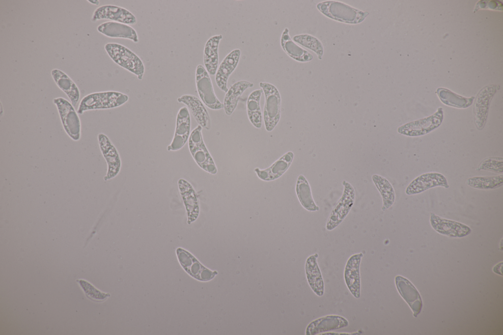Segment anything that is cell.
Listing matches in <instances>:
<instances>
[{
    "mask_svg": "<svg viewBox=\"0 0 503 335\" xmlns=\"http://www.w3.org/2000/svg\"><path fill=\"white\" fill-rule=\"evenodd\" d=\"M349 322L344 317L337 315H326L311 322L306 330V335H315L348 326Z\"/></svg>",
    "mask_w": 503,
    "mask_h": 335,
    "instance_id": "21",
    "label": "cell"
},
{
    "mask_svg": "<svg viewBox=\"0 0 503 335\" xmlns=\"http://www.w3.org/2000/svg\"><path fill=\"white\" fill-rule=\"evenodd\" d=\"M105 49L110 58L117 64L137 76L141 80L145 71L144 64L135 53L125 46L108 43Z\"/></svg>",
    "mask_w": 503,
    "mask_h": 335,
    "instance_id": "2",
    "label": "cell"
},
{
    "mask_svg": "<svg viewBox=\"0 0 503 335\" xmlns=\"http://www.w3.org/2000/svg\"><path fill=\"white\" fill-rule=\"evenodd\" d=\"M223 38L222 34L210 37L205 43L203 52L205 68L211 76L216 75L219 64L218 47Z\"/></svg>",
    "mask_w": 503,
    "mask_h": 335,
    "instance_id": "27",
    "label": "cell"
},
{
    "mask_svg": "<svg viewBox=\"0 0 503 335\" xmlns=\"http://www.w3.org/2000/svg\"><path fill=\"white\" fill-rule=\"evenodd\" d=\"M444 119L443 109L440 107L433 114L407 123L397 129V132L408 137H419L426 135L438 128Z\"/></svg>",
    "mask_w": 503,
    "mask_h": 335,
    "instance_id": "7",
    "label": "cell"
},
{
    "mask_svg": "<svg viewBox=\"0 0 503 335\" xmlns=\"http://www.w3.org/2000/svg\"><path fill=\"white\" fill-rule=\"evenodd\" d=\"M97 138L100 150L108 166L107 172L104 177V180L107 181L119 173L121 161L116 147L106 135L101 133Z\"/></svg>",
    "mask_w": 503,
    "mask_h": 335,
    "instance_id": "11",
    "label": "cell"
},
{
    "mask_svg": "<svg viewBox=\"0 0 503 335\" xmlns=\"http://www.w3.org/2000/svg\"><path fill=\"white\" fill-rule=\"evenodd\" d=\"M318 9L327 17L349 24H357L368 15L367 12L358 10L344 3L327 1L318 3Z\"/></svg>",
    "mask_w": 503,
    "mask_h": 335,
    "instance_id": "4",
    "label": "cell"
},
{
    "mask_svg": "<svg viewBox=\"0 0 503 335\" xmlns=\"http://www.w3.org/2000/svg\"><path fill=\"white\" fill-rule=\"evenodd\" d=\"M436 93L443 104L457 108H466L469 107L475 98L474 96L466 98L458 95L448 89L438 88Z\"/></svg>",
    "mask_w": 503,
    "mask_h": 335,
    "instance_id": "33",
    "label": "cell"
},
{
    "mask_svg": "<svg viewBox=\"0 0 503 335\" xmlns=\"http://www.w3.org/2000/svg\"><path fill=\"white\" fill-rule=\"evenodd\" d=\"M110 20L129 25L137 22L136 16L128 9L114 5H104L95 9L91 20L95 22L100 20Z\"/></svg>",
    "mask_w": 503,
    "mask_h": 335,
    "instance_id": "14",
    "label": "cell"
},
{
    "mask_svg": "<svg viewBox=\"0 0 503 335\" xmlns=\"http://www.w3.org/2000/svg\"><path fill=\"white\" fill-rule=\"evenodd\" d=\"M363 254L362 252L351 255L345 265L344 279L345 284L354 298L361 297L360 264Z\"/></svg>",
    "mask_w": 503,
    "mask_h": 335,
    "instance_id": "17",
    "label": "cell"
},
{
    "mask_svg": "<svg viewBox=\"0 0 503 335\" xmlns=\"http://www.w3.org/2000/svg\"><path fill=\"white\" fill-rule=\"evenodd\" d=\"M259 86L265 96L263 119L266 131L274 130L281 116V97L279 91L273 84L260 82Z\"/></svg>",
    "mask_w": 503,
    "mask_h": 335,
    "instance_id": "3",
    "label": "cell"
},
{
    "mask_svg": "<svg viewBox=\"0 0 503 335\" xmlns=\"http://www.w3.org/2000/svg\"><path fill=\"white\" fill-rule=\"evenodd\" d=\"M253 84L246 80L239 81L230 85L224 99V109L225 114L230 115L234 111L239 99L244 91L253 86Z\"/></svg>",
    "mask_w": 503,
    "mask_h": 335,
    "instance_id": "29",
    "label": "cell"
},
{
    "mask_svg": "<svg viewBox=\"0 0 503 335\" xmlns=\"http://www.w3.org/2000/svg\"><path fill=\"white\" fill-rule=\"evenodd\" d=\"M56 106L63 128L67 135L73 140L78 141L81 136V124L80 117L74 107L62 97L53 99Z\"/></svg>",
    "mask_w": 503,
    "mask_h": 335,
    "instance_id": "6",
    "label": "cell"
},
{
    "mask_svg": "<svg viewBox=\"0 0 503 335\" xmlns=\"http://www.w3.org/2000/svg\"><path fill=\"white\" fill-rule=\"evenodd\" d=\"M293 40L299 44L313 51L321 59L323 48L321 43L315 37L307 34H301L293 37Z\"/></svg>",
    "mask_w": 503,
    "mask_h": 335,
    "instance_id": "35",
    "label": "cell"
},
{
    "mask_svg": "<svg viewBox=\"0 0 503 335\" xmlns=\"http://www.w3.org/2000/svg\"><path fill=\"white\" fill-rule=\"evenodd\" d=\"M497 90L496 85L489 84L483 87L476 95L473 113L474 122L478 130H482L486 124L490 102Z\"/></svg>",
    "mask_w": 503,
    "mask_h": 335,
    "instance_id": "12",
    "label": "cell"
},
{
    "mask_svg": "<svg viewBox=\"0 0 503 335\" xmlns=\"http://www.w3.org/2000/svg\"><path fill=\"white\" fill-rule=\"evenodd\" d=\"M294 158V154L289 151L283 155L267 168H255L254 171L258 178L265 181H273L281 176L290 167Z\"/></svg>",
    "mask_w": 503,
    "mask_h": 335,
    "instance_id": "24",
    "label": "cell"
},
{
    "mask_svg": "<svg viewBox=\"0 0 503 335\" xmlns=\"http://www.w3.org/2000/svg\"><path fill=\"white\" fill-rule=\"evenodd\" d=\"M488 3H489V4H488V5H484V4H482L481 2L480 1H478L476 5L475 6V11H476L477 10H478L479 8H490V9H497V10L501 9V10H502V6H503V5H502V3L501 2L498 1L492 0V1H489V2H488Z\"/></svg>",
    "mask_w": 503,
    "mask_h": 335,
    "instance_id": "38",
    "label": "cell"
},
{
    "mask_svg": "<svg viewBox=\"0 0 503 335\" xmlns=\"http://www.w3.org/2000/svg\"><path fill=\"white\" fill-rule=\"evenodd\" d=\"M262 89H257L252 91L247 101V112L251 123L256 128L262 126V115L260 108V98Z\"/></svg>",
    "mask_w": 503,
    "mask_h": 335,
    "instance_id": "31",
    "label": "cell"
},
{
    "mask_svg": "<svg viewBox=\"0 0 503 335\" xmlns=\"http://www.w3.org/2000/svg\"><path fill=\"white\" fill-rule=\"evenodd\" d=\"M317 253L310 255L306 260L305 272L308 283L313 292L321 297L324 293V282L317 263Z\"/></svg>",
    "mask_w": 503,
    "mask_h": 335,
    "instance_id": "25",
    "label": "cell"
},
{
    "mask_svg": "<svg viewBox=\"0 0 503 335\" xmlns=\"http://www.w3.org/2000/svg\"><path fill=\"white\" fill-rule=\"evenodd\" d=\"M241 54L239 49L231 51L219 65L215 76V81L219 88L224 92L228 90L227 81L239 62Z\"/></svg>",
    "mask_w": 503,
    "mask_h": 335,
    "instance_id": "19",
    "label": "cell"
},
{
    "mask_svg": "<svg viewBox=\"0 0 503 335\" xmlns=\"http://www.w3.org/2000/svg\"><path fill=\"white\" fill-rule=\"evenodd\" d=\"M177 101L187 106L198 125L207 130L211 129V121L209 114L199 99L193 95L184 94L178 98Z\"/></svg>",
    "mask_w": 503,
    "mask_h": 335,
    "instance_id": "22",
    "label": "cell"
},
{
    "mask_svg": "<svg viewBox=\"0 0 503 335\" xmlns=\"http://www.w3.org/2000/svg\"><path fill=\"white\" fill-rule=\"evenodd\" d=\"M295 189L298 198L305 209L310 212L319 210L313 200L309 184L304 175L298 176Z\"/></svg>",
    "mask_w": 503,
    "mask_h": 335,
    "instance_id": "30",
    "label": "cell"
},
{
    "mask_svg": "<svg viewBox=\"0 0 503 335\" xmlns=\"http://www.w3.org/2000/svg\"><path fill=\"white\" fill-rule=\"evenodd\" d=\"M51 73L57 86L65 93L71 103L75 107L80 98V92L76 84L68 75L59 69H54Z\"/></svg>",
    "mask_w": 503,
    "mask_h": 335,
    "instance_id": "26",
    "label": "cell"
},
{
    "mask_svg": "<svg viewBox=\"0 0 503 335\" xmlns=\"http://www.w3.org/2000/svg\"><path fill=\"white\" fill-rule=\"evenodd\" d=\"M129 96L115 91L94 92L85 96L81 100L77 112L82 114L85 111L110 109L118 107L126 103Z\"/></svg>",
    "mask_w": 503,
    "mask_h": 335,
    "instance_id": "1",
    "label": "cell"
},
{
    "mask_svg": "<svg viewBox=\"0 0 503 335\" xmlns=\"http://www.w3.org/2000/svg\"><path fill=\"white\" fill-rule=\"evenodd\" d=\"M372 179L381 195L383 200L382 210L384 212L394 202L395 195L394 189L388 180L381 175L374 174Z\"/></svg>",
    "mask_w": 503,
    "mask_h": 335,
    "instance_id": "32",
    "label": "cell"
},
{
    "mask_svg": "<svg viewBox=\"0 0 503 335\" xmlns=\"http://www.w3.org/2000/svg\"><path fill=\"white\" fill-rule=\"evenodd\" d=\"M448 188L449 185L445 176L439 172L422 174L414 179L405 190L407 195H414L435 187Z\"/></svg>",
    "mask_w": 503,
    "mask_h": 335,
    "instance_id": "15",
    "label": "cell"
},
{
    "mask_svg": "<svg viewBox=\"0 0 503 335\" xmlns=\"http://www.w3.org/2000/svg\"><path fill=\"white\" fill-rule=\"evenodd\" d=\"M196 84L199 97L205 106L213 110L224 108L223 103L215 95L209 74L201 64L196 68Z\"/></svg>",
    "mask_w": 503,
    "mask_h": 335,
    "instance_id": "9",
    "label": "cell"
},
{
    "mask_svg": "<svg viewBox=\"0 0 503 335\" xmlns=\"http://www.w3.org/2000/svg\"><path fill=\"white\" fill-rule=\"evenodd\" d=\"M430 222L432 227L438 233L451 237H463L471 232L467 225L443 218L433 213L430 214Z\"/></svg>",
    "mask_w": 503,
    "mask_h": 335,
    "instance_id": "16",
    "label": "cell"
},
{
    "mask_svg": "<svg viewBox=\"0 0 503 335\" xmlns=\"http://www.w3.org/2000/svg\"><path fill=\"white\" fill-rule=\"evenodd\" d=\"M178 186L187 212V223L190 224L195 222L199 215L197 195L192 185L184 179L178 180Z\"/></svg>",
    "mask_w": 503,
    "mask_h": 335,
    "instance_id": "18",
    "label": "cell"
},
{
    "mask_svg": "<svg viewBox=\"0 0 503 335\" xmlns=\"http://www.w3.org/2000/svg\"><path fill=\"white\" fill-rule=\"evenodd\" d=\"M191 120L190 112L186 107H181L177 114L174 134L168 151L181 149L189 140L191 135Z\"/></svg>",
    "mask_w": 503,
    "mask_h": 335,
    "instance_id": "13",
    "label": "cell"
},
{
    "mask_svg": "<svg viewBox=\"0 0 503 335\" xmlns=\"http://www.w3.org/2000/svg\"><path fill=\"white\" fill-rule=\"evenodd\" d=\"M503 183L502 174L493 176H475L469 178L467 184L471 187L480 190H491L500 187Z\"/></svg>",
    "mask_w": 503,
    "mask_h": 335,
    "instance_id": "34",
    "label": "cell"
},
{
    "mask_svg": "<svg viewBox=\"0 0 503 335\" xmlns=\"http://www.w3.org/2000/svg\"><path fill=\"white\" fill-rule=\"evenodd\" d=\"M97 29L100 33L108 37L127 39L135 43L139 42L136 30L129 25L108 21L99 25Z\"/></svg>",
    "mask_w": 503,
    "mask_h": 335,
    "instance_id": "23",
    "label": "cell"
},
{
    "mask_svg": "<svg viewBox=\"0 0 503 335\" xmlns=\"http://www.w3.org/2000/svg\"><path fill=\"white\" fill-rule=\"evenodd\" d=\"M178 261L184 270L194 279L202 281L213 279L217 275L215 271H212L202 265L190 252L186 250L178 248L176 250Z\"/></svg>",
    "mask_w": 503,
    "mask_h": 335,
    "instance_id": "10",
    "label": "cell"
},
{
    "mask_svg": "<svg viewBox=\"0 0 503 335\" xmlns=\"http://www.w3.org/2000/svg\"><path fill=\"white\" fill-rule=\"evenodd\" d=\"M502 265H503V262H501V263H498L497 265H496L495 266H494V268H493V271H494V272H495V273H497L498 274H500L501 275H502V272H501V268L502 267Z\"/></svg>",
    "mask_w": 503,
    "mask_h": 335,
    "instance_id": "39",
    "label": "cell"
},
{
    "mask_svg": "<svg viewBox=\"0 0 503 335\" xmlns=\"http://www.w3.org/2000/svg\"><path fill=\"white\" fill-rule=\"evenodd\" d=\"M395 283L399 294L413 310L414 316L417 317L422 306L419 292L408 279L401 276L395 278Z\"/></svg>",
    "mask_w": 503,
    "mask_h": 335,
    "instance_id": "20",
    "label": "cell"
},
{
    "mask_svg": "<svg viewBox=\"0 0 503 335\" xmlns=\"http://www.w3.org/2000/svg\"><path fill=\"white\" fill-rule=\"evenodd\" d=\"M342 195L332 210L326 223V228L329 231L342 222L354 205L356 194L353 187L345 180L342 181Z\"/></svg>",
    "mask_w": 503,
    "mask_h": 335,
    "instance_id": "8",
    "label": "cell"
},
{
    "mask_svg": "<svg viewBox=\"0 0 503 335\" xmlns=\"http://www.w3.org/2000/svg\"><path fill=\"white\" fill-rule=\"evenodd\" d=\"M202 129L197 125L192 131L188 140L189 149L194 160L201 168L211 174H215L217 168L204 142Z\"/></svg>",
    "mask_w": 503,
    "mask_h": 335,
    "instance_id": "5",
    "label": "cell"
},
{
    "mask_svg": "<svg viewBox=\"0 0 503 335\" xmlns=\"http://www.w3.org/2000/svg\"><path fill=\"white\" fill-rule=\"evenodd\" d=\"M477 169L489 170L502 174L503 172V159L502 157L487 158L480 163Z\"/></svg>",
    "mask_w": 503,
    "mask_h": 335,
    "instance_id": "37",
    "label": "cell"
},
{
    "mask_svg": "<svg viewBox=\"0 0 503 335\" xmlns=\"http://www.w3.org/2000/svg\"><path fill=\"white\" fill-rule=\"evenodd\" d=\"M80 286L84 290L87 298L94 301H102L106 299L110 295L100 292L92 285L82 279L78 280Z\"/></svg>",
    "mask_w": 503,
    "mask_h": 335,
    "instance_id": "36",
    "label": "cell"
},
{
    "mask_svg": "<svg viewBox=\"0 0 503 335\" xmlns=\"http://www.w3.org/2000/svg\"><path fill=\"white\" fill-rule=\"evenodd\" d=\"M287 28L282 31L280 44L283 51L290 57L299 62H307L313 58V56L308 52L298 45L291 38Z\"/></svg>",
    "mask_w": 503,
    "mask_h": 335,
    "instance_id": "28",
    "label": "cell"
}]
</instances>
